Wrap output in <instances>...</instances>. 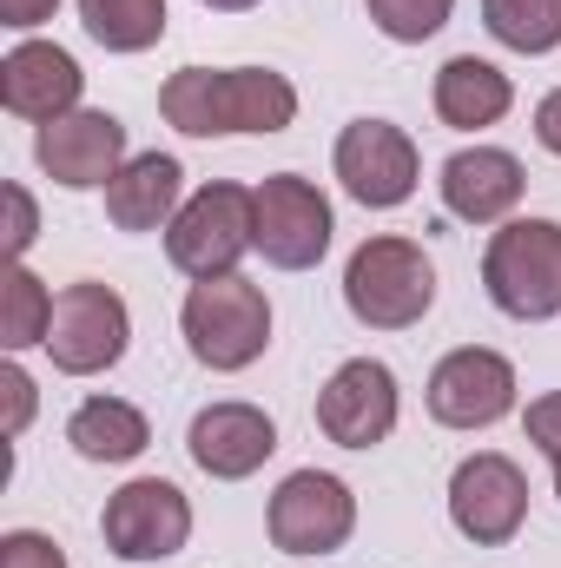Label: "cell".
Returning <instances> with one entry per match:
<instances>
[{"label":"cell","instance_id":"1","mask_svg":"<svg viewBox=\"0 0 561 568\" xmlns=\"http://www.w3.org/2000/svg\"><path fill=\"white\" fill-rule=\"evenodd\" d=\"M159 113L185 140L284 133L297 120V87L272 67H178L159 87Z\"/></svg>","mask_w":561,"mask_h":568},{"label":"cell","instance_id":"2","mask_svg":"<svg viewBox=\"0 0 561 568\" xmlns=\"http://www.w3.org/2000/svg\"><path fill=\"white\" fill-rule=\"evenodd\" d=\"M344 304L357 324L370 331H410L429 317L436 304V265L417 239H397V232H377L350 252L344 265Z\"/></svg>","mask_w":561,"mask_h":568},{"label":"cell","instance_id":"3","mask_svg":"<svg viewBox=\"0 0 561 568\" xmlns=\"http://www.w3.org/2000/svg\"><path fill=\"white\" fill-rule=\"evenodd\" d=\"M482 291L516 324L561 317V225L555 219H509L489 232L482 252Z\"/></svg>","mask_w":561,"mask_h":568},{"label":"cell","instance_id":"4","mask_svg":"<svg viewBox=\"0 0 561 568\" xmlns=\"http://www.w3.org/2000/svg\"><path fill=\"white\" fill-rule=\"evenodd\" d=\"M178 331H185V351L232 377V371H252L272 344V304L252 278H205L185 291V311H178Z\"/></svg>","mask_w":561,"mask_h":568},{"label":"cell","instance_id":"5","mask_svg":"<svg viewBox=\"0 0 561 568\" xmlns=\"http://www.w3.org/2000/svg\"><path fill=\"white\" fill-rule=\"evenodd\" d=\"M258 252V219H252V185L212 179L198 185L178 219L165 225V258L185 272L192 284L205 278H238V258Z\"/></svg>","mask_w":561,"mask_h":568},{"label":"cell","instance_id":"6","mask_svg":"<svg viewBox=\"0 0 561 568\" xmlns=\"http://www.w3.org/2000/svg\"><path fill=\"white\" fill-rule=\"evenodd\" d=\"M126 344H133V311H126V297H120L113 284L80 278L53 297V324H47V357H53V371H67V377H100V371H113V364L126 357Z\"/></svg>","mask_w":561,"mask_h":568},{"label":"cell","instance_id":"7","mask_svg":"<svg viewBox=\"0 0 561 568\" xmlns=\"http://www.w3.org/2000/svg\"><path fill=\"white\" fill-rule=\"evenodd\" d=\"M449 523H456V536L476 542V549L516 542L522 523H529V476H522V463L502 456V449L462 456L456 476H449Z\"/></svg>","mask_w":561,"mask_h":568},{"label":"cell","instance_id":"8","mask_svg":"<svg viewBox=\"0 0 561 568\" xmlns=\"http://www.w3.org/2000/svg\"><path fill=\"white\" fill-rule=\"evenodd\" d=\"M265 529L284 556H337L357 536V496L330 469H290L265 509Z\"/></svg>","mask_w":561,"mask_h":568},{"label":"cell","instance_id":"9","mask_svg":"<svg viewBox=\"0 0 561 568\" xmlns=\"http://www.w3.org/2000/svg\"><path fill=\"white\" fill-rule=\"evenodd\" d=\"M252 219H258V252L278 272H310L330 252V232H337L330 199L297 172H272V179L252 185Z\"/></svg>","mask_w":561,"mask_h":568},{"label":"cell","instance_id":"10","mask_svg":"<svg viewBox=\"0 0 561 568\" xmlns=\"http://www.w3.org/2000/svg\"><path fill=\"white\" fill-rule=\"evenodd\" d=\"M100 536H106V549L120 562H165V556H178L192 542V503L165 476H133L126 489L106 496Z\"/></svg>","mask_w":561,"mask_h":568},{"label":"cell","instance_id":"11","mask_svg":"<svg viewBox=\"0 0 561 568\" xmlns=\"http://www.w3.org/2000/svg\"><path fill=\"white\" fill-rule=\"evenodd\" d=\"M344 192L364 205V212H397L422 179V159H417V140L390 120H350L337 133V152H330Z\"/></svg>","mask_w":561,"mask_h":568},{"label":"cell","instance_id":"12","mask_svg":"<svg viewBox=\"0 0 561 568\" xmlns=\"http://www.w3.org/2000/svg\"><path fill=\"white\" fill-rule=\"evenodd\" d=\"M397 417H404L397 371L377 364V357H350V364H337L330 384L317 390V429H324L337 449H377V443H390Z\"/></svg>","mask_w":561,"mask_h":568},{"label":"cell","instance_id":"13","mask_svg":"<svg viewBox=\"0 0 561 568\" xmlns=\"http://www.w3.org/2000/svg\"><path fill=\"white\" fill-rule=\"evenodd\" d=\"M429 417L442 429H489L516 410V364L489 344H462L429 371Z\"/></svg>","mask_w":561,"mask_h":568},{"label":"cell","instance_id":"14","mask_svg":"<svg viewBox=\"0 0 561 568\" xmlns=\"http://www.w3.org/2000/svg\"><path fill=\"white\" fill-rule=\"evenodd\" d=\"M33 159L53 185L67 192H93V185H113L120 165H126V126L100 106H80L67 120H47L33 133Z\"/></svg>","mask_w":561,"mask_h":568},{"label":"cell","instance_id":"15","mask_svg":"<svg viewBox=\"0 0 561 568\" xmlns=\"http://www.w3.org/2000/svg\"><path fill=\"white\" fill-rule=\"evenodd\" d=\"M80 93H86V73H80V60L67 47H53V40L7 47V60H0V106L13 120H33V126L67 120V113H80Z\"/></svg>","mask_w":561,"mask_h":568},{"label":"cell","instance_id":"16","mask_svg":"<svg viewBox=\"0 0 561 568\" xmlns=\"http://www.w3.org/2000/svg\"><path fill=\"white\" fill-rule=\"evenodd\" d=\"M442 212L462 219V225H509L522 192H529V172L516 152L502 145H462L442 159Z\"/></svg>","mask_w":561,"mask_h":568},{"label":"cell","instance_id":"17","mask_svg":"<svg viewBox=\"0 0 561 568\" xmlns=\"http://www.w3.org/2000/svg\"><path fill=\"white\" fill-rule=\"evenodd\" d=\"M185 449H192V463L212 476V483H245V476H258L265 463H272V449H278V424L258 410V404H205L192 429H185Z\"/></svg>","mask_w":561,"mask_h":568},{"label":"cell","instance_id":"18","mask_svg":"<svg viewBox=\"0 0 561 568\" xmlns=\"http://www.w3.org/2000/svg\"><path fill=\"white\" fill-rule=\"evenodd\" d=\"M185 205V165L172 152H140L106 185V219L120 232H165Z\"/></svg>","mask_w":561,"mask_h":568},{"label":"cell","instance_id":"19","mask_svg":"<svg viewBox=\"0 0 561 568\" xmlns=\"http://www.w3.org/2000/svg\"><path fill=\"white\" fill-rule=\"evenodd\" d=\"M509 106H516V80H509L496 60H476V53L442 60V73H436V120H442V126L482 133V126H496Z\"/></svg>","mask_w":561,"mask_h":568},{"label":"cell","instance_id":"20","mask_svg":"<svg viewBox=\"0 0 561 568\" xmlns=\"http://www.w3.org/2000/svg\"><path fill=\"white\" fill-rule=\"evenodd\" d=\"M67 443L86 463H133V456H145V443H152V424H145L140 404H126V397H86L67 417Z\"/></svg>","mask_w":561,"mask_h":568},{"label":"cell","instance_id":"21","mask_svg":"<svg viewBox=\"0 0 561 568\" xmlns=\"http://www.w3.org/2000/svg\"><path fill=\"white\" fill-rule=\"evenodd\" d=\"M80 27L106 53H145L165 40V0H80Z\"/></svg>","mask_w":561,"mask_h":568},{"label":"cell","instance_id":"22","mask_svg":"<svg viewBox=\"0 0 561 568\" xmlns=\"http://www.w3.org/2000/svg\"><path fill=\"white\" fill-rule=\"evenodd\" d=\"M53 297H60V291H47V284L33 278L27 265H7V272H0V344H7V351L47 344Z\"/></svg>","mask_w":561,"mask_h":568},{"label":"cell","instance_id":"23","mask_svg":"<svg viewBox=\"0 0 561 568\" xmlns=\"http://www.w3.org/2000/svg\"><path fill=\"white\" fill-rule=\"evenodd\" d=\"M482 27L509 53H555L561 47V0H482Z\"/></svg>","mask_w":561,"mask_h":568},{"label":"cell","instance_id":"24","mask_svg":"<svg viewBox=\"0 0 561 568\" xmlns=\"http://www.w3.org/2000/svg\"><path fill=\"white\" fill-rule=\"evenodd\" d=\"M364 7H370V27L384 40H397V47L436 40L449 27V13H456V0H364Z\"/></svg>","mask_w":561,"mask_h":568},{"label":"cell","instance_id":"25","mask_svg":"<svg viewBox=\"0 0 561 568\" xmlns=\"http://www.w3.org/2000/svg\"><path fill=\"white\" fill-rule=\"evenodd\" d=\"M0 199H7V232H0V252H7V265H20V258H27V245L40 239V205H33V192H27V185H7Z\"/></svg>","mask_w":561,"mask_h":568},{"label":"cell","instance_id":"26","mask_svg":"<svg viewBox=\"0 0 561 568\" xmlns=\"http://www.w3.org/2000/svg\"><path fill=\"white\" fill-rule=\"evenodd\" d=\"M0 568H67V549L40 529H7L0 536Z\"/></svg>","mask_w":561,"mask_h":568},{"label":"cell","instance_id":"27","mask_svg":"<svg viewBox=\"0 0 561 568\" xmlns=\"http://www.w3.org/2000/svg\"><path fill=\"white\" fill-rule=\"evenodd\" d=\"M522 429H529V443H536L549 463H561V390L536 397V404L522 410Z\"/></svg>","mask_w":561,"mask_h":568},{"label":"cell","instance_id":"28","mask_svg":"<svg viewBox=\"0 0 561 568\" xmlns=\"http://www.w3.org/2000/svg\"><path fill=\"white\" fill-rule=\"evenodd\" d=\"M0 390H7V436H20V429L33 424V377L20 364H7L0 371Z\"/></svg>","mask_w":561,"mask_h":568},{"label":"cell","instance_id":"29","mask_svg":"<svg viewBox=\"0 0 561 568\" xmlns=\"http://www.w3.org/2000/svg\"><path fill=\"white\" fill-rule=\"evenodd\" d=\"M53 7H60V0H0V27H13V33H33L40 20H53Z\"/></svg>","mask_w":561,"mask_h":568},{"label":"cell","instance_id":"30","mask_svg":"<svg viewBox=\"0 0 561 568\" xmlns=\"http://www.w3.org/2000/svg\"><path fill=\"white\" fill-rule=\"evenodd\" d=\"M536 140H542V145L561 159V87L542 100V106H536Z\"/></svg>","mask_w":561,"mask_h":568},{"label":"cell","instance_id":"31","mask_svg":"<svg viewBox=\"0 0 561 568\" xmlns=\"http://www.w3.org/2000/svg\"><path fill=\"white\" fill-rule=\"evenodd\" d=\"M198 7H212V13H252L258 0H198Z\"/></svg>","mask_w":561,"mask_h":568},{"label":"cell","instance_id":"32","mask_svg":"<svg viewBox=\"0 0 561 568\" xmlns=\"http://www.w3.org/2000/svg\"><path fill=\"white\" fill-rule=\"evenodd\" d=\"M555 496H561V463H555Z\"/></svg>","mask_w":561,"mask_h":568}]
</instances>
